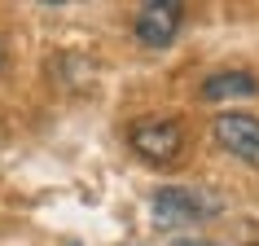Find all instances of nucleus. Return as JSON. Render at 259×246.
<instances>
[{
	"label": "nucleus",
	"instance_id": "f257e3e1",
	"mask_svg": "<svg viewBox=\"0 0 259 246\" xmlns=\"http://www.w3.org/2000/svg\"><path fill=\"white\" fill-rule=\"evenodd\" d=\"M220 198L206 189H189V185H167L150 198V211L163 229H180V224H198L206 216H220Z\"/></svg>",
	"mask_w": 259,
	"mask_h": 246
},
{
	"label": "nucleus",
	"instance_id": "f03ea898",
	"mask_svg": "<svg viewBox=\"0 0 259 246\" xmlns=\"http://www.w3.org/2000/svg\"><path fill=\"white\" fill-rule=\"evenodd\" d=\"M127 141H132V150L145 158V163H171L180 158L185 150V132H180L176 119H163V114H145L127 128Z\"/></svg>",
	"mask_w": 259,
	"mask_h": 246
},
{
	"label": "nucleus",
	"instance_id": "7ed1b4c3",
	"mask_svg": "<svg viewBox=\"0 0 259 246\" xmlns=\"http://www.w3.org/2000/svg\"><path fill=\"white\" fill-rule=\"evenodd\" d=\"M211 132H215L220 150H229L237 163H246V167H255V172H259V114L224 110V114H215Z\"/></svg>",
	"mask_w": 259,
	"mask_h": 246
},
{
	"label": "nucleus",
	"instance_id": "20e7f679",
	"mask_svg": "<svg viewBox=\"0 0 259 246\" xmlns=\"http://www.w3.org/2000/svg\"><path fill=\"white\" fill-rule=\"evenodd\" d=\"M180 22H185V5H176V0H150L132 18V35L145 49H167V44L176 40Z\"/></svg>",
	"mask_w": 259,
	"mask_h": 246
},
{
	"label": "nucleus",
	"instance_id": "39448f33",
	"mask_svg": "<svg viewBox=\"0 0 259 246\" xmlns=\"http://www.w3.org/2000/svg\"><path fill=\"white\" fill-rule=\"evenodd\" d=\"M259 79L250 70H220V75H206L202 79V97L206 101H229V97H255Z\"/></svg>",
	"mask_w": 259,
	"mask_h": 246
},
{
	"label": "nucleus",
	"instance_id": "423d86ee",
	"mask_svg": "<svg viewBox=\"0 0 259 246\" xmlns=\"http://www.w3.org/2000/svg\"><path fill=\"white\" fill-rule=\"evenodd\" d=\"M5 57H9V49H5V40H0V70H5Z\"/></svg>",
	"mask_w": 259,
	"mask_h": 246
}]
</instances>
